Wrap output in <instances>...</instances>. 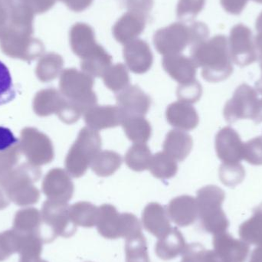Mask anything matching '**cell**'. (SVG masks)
<instances>
[{"mask_svg":"<svg viewBox=\"0 0 262 262\" xmlns=\"http://www.w3.org/2000/svg\"><path fill=\"white\" fill-rule=\"evenodd\" d=\"M102 141L98 131L89 127L80 130L66 159V167L75 178L83 177L95 157L101 152Z\"/></svg>","mask_w":262,"mask_h":262,"instance_id":"cell-4","label":"cell"},{"mask_svg":"<svg viewBox=\"0 0 262 262\" xmlns=\"http://www.w3.org/2000/svg\"><path fill=\"white\" fill-rule=\"evenodd\" d=\"M187 243L177 227L171 228L164 236L158 238L156 243L155 253L160 259L168 261L183 255Z\"/></svg>","mask_w":262,"mask_h":262,"instance_id":"cell-20","label":"cell"},{"mask_svg":"<svg viewBox=\"0 0 262 262\" xmlns=\"http://www.w3.org/2000/svg\"><path fill=\"white\" fill-rule=\"evenodd\" d=\"M94 0H66L69 7L75 12H83L93 3Z\"/></svg>","mask_w":262,"mask_h":262,"instance_id":"cell-44","label":"cell"},{"mask_svg":"<svg viewBox=\"0 0 262 262\" xmlns=\"http://www.w3.org/2000/svg\"><path fill=\"white\" fill-rule=\"evenodd\" d=\"M87 262H91V261H87Z\"/></svg>","mask_w":262,"mask_h":262,"instance_id":"cell-51","label":"cell"},{"mask_svg":"<svg viewBox=\"0 0 262 262\" xmlns=\"http://www.w3.org/2000/svg\"><path fill=\"white\" fill-rule=\"evenodd\" d=\"M107 89L118 94L130 86V78L127 67L122 63L112 66L102 76Z\"/></svg>","mask_w":262,"mask_h":262,"instance_id":"cell-30","label":"cell"},{"mask_svg":"<svg viewBox=\"0 0 262 262\" xmlns=\"http://www.w3.org/2000/svg\"><path fill=\"white\" fill-rule=\"evenodd\" d=\"M243 146L239 134L232 127H224L215 136V151L223 163H239L243 160Z\"/></svg>","mask_w":262,"mask_h":262,"instance_id":"cell-9","label":"cell"},{"mask_svg":"<svg viewBox=\"0 0 262 262\" xmlns=\"http://www.w3.org/2000/svg\"><path fill=\"white\" fill-rule=\"evenodd\" d=\"M19 236L13 229L0 233V262L5 261L11 255L18 253Z\"/></svg>","mask_w":262,"mask_h":262,"instance_id":"cell-35","label":"cell"},{"mask_svg":"<svg viewBox=\"0 0 262 262\" xmlns=\"http://www.w3.org/2000/svg\"><path fill=\"white\" fill-rule=\"evenodd\" d=\"M193 140L188 133L181 130H172L166 134L163 142V152L175 160L183 161L192 151Z\"/></svg>","mask_w":262,"mask_h":262,"instance_id":"cell-22","label":"cell"},{"mask_svg":"<svg viewBox=\"0 0 262 262\" xmlns=\"http://www.w3.org/2000/svg\"><path fill=\"white\" fill-rule=\"evenodd\" d=\"M203 94V88L197 80L186 84H180L177 88V98L182 102L194 104L200 101Z\"/></svg>","mask_w":262,"mask_h":262,"instance_id":"cell-37","label":"cell"},{"mask_svg":"<svg viewBox=\"0 0 262 262\" xmlns=\"http://www.w3.org/2000/svg\"><path fill=\"white\" fill-rule=\"evenodd\" d=\"M191 58L201 68L203 79L217 83L227 79L233 72L229 41L224 35H217L191 47Z\"/></svg>","mask_w":262,"mask_h":262,"instance_id":"cell-1","label":"cell"},{"mask_svg":"<svg viewBox=\"0 0 262 262\" xmlns=\"http://www.w3.org/2000/svg\"><path fill=\"white\" fill-rule=\"evenodd\" d=\"M243 160L253 166L262 165V137H257L244 143Z\"/></svg>","mask_w":262,"mask_h":262,"instance_id":"cell-38","label":"cell"},{"mask_svg":"<svg viewBox=\"0 0 262 262\" xmlns=\"http://www.w3.org/2000/svg\"><path fill=\"white\" fill-rule=\"evenodd\" d=\"M18 262H48L45 260L41 259V258H20L19 261Z\"/></svg>","mask_w":262,"mask_h":262,"instance_id":"cell-48","label":"cell"},{"mask_svg":"<svg viewBox=\"0 0 262 262\" xmlns=\"http://www.w3.org/2000/svg\"><path fill=\"white\" fill-rule=\"evenodd\" d=\"M225 198L224 191L213 185L204 186L197 192L198 220L205 232L213 235L227 232L229 221L222 209Z\"/></svg>","mask_w":262,"mask_h":262,"instance_id":"cell-3","label":"cell"},{"mask_svg":"<svg viewBox=\"0 0 262 262\" xmlns=\"http://www.w3.org/2000/svg\"><path fill=\"white\" fill-rule=\"evenodd\" d=\"M125 255L126 262H150L147 243L143 233L126 239Z\"/></svg>","mask_w":262,"mask_h":262,"instance_id":"cell-32","label":"cell"},{"mask_svg":"<svg viewBox=\"0 0 262 262\" xmlns=\"http://www.w3.org/2000/svg\"><path fill=\"white\" fill-rule=\"evenodd\" d=\"M240 238L247 244L262 246V203L253 211V215L240 226Z\"/></svg>","mask_w":262,"mask_h":262,"instance_id":"cell-25","label":"cell"},{"mask_svg":"<svg viewBox=\"0 0 262 262\" xmlns=\"http://www.w3.org/2000/svg\"><path fill=\"white\" fill-rule=\"evenodd\" d=\"M69 209L66 204L46 205L44 221L53 240L58 236L70 238L77 232L78 227L71 220Z\"/></svg>","mask_w":262,"mask_h":262,"instance_id":"cell-8","label":"cell"},{"mask_svg":"<svg viewBox=\"0 0 262 262\" xmlns=\"http://www.w3.org/2000/svg\"><path fill=\"white\" fill-rule=\"evenodd\" d=\"M206 0H180L177 5V18L190 21L203 10Z\"/></svg>","mask_w":262,"mask_h":262,"instance_id":"cell-36","label":"cell"},{"mask_svg":"<svg viewBox=\"0 0 262 262\" xmlns=\"http://www.w3.org/2000/svg\"><path fill=\"white\" fill-rule=\"evenodd\" d=\"M166 210L169 220L180 227L190 226L198 220L196 200L191 195H180L172 199Z\"/></svg>","mask_w":262,"mask_h":262,"instance_id":"cell-15","label":"cell"},{"mask_svg":"<svg viewBox=\"0 0 262 262\" xmlns=\"http://www.w3.org/2000/svg\"><path fill=\"white\" fill-rule=\"evenodd\" d=\"M249 262H262V246L254 249L251 254Z\"/></svg>","mask_w":262,"mask_h":262,"instance_id":"cell-45","label":"cell"},{"mask_svg":"<svg viewBox=\"0 0 262 262\" xmlns=\"http://www.w3.org/2000/svg\"><path fill=\"white\" fill-rule=\"evenodd\" d=\"M162 66L165 72L180 84L196 80V66L192 58L181 54L163 57Z\"/></svg>","mask_w":262,"mask_h":262,"instance_id":"cell-16","label":"cell"},{"mask_svg":"<svg viewBox=\"0 0 262 262\" xmlns=\"http://www.w3.org/2000/svg\"><path fill=\"white\" fill-rule=\"evenodd\" d=\"M12 229L23 235H39L43 239L41 222L36 211L19 212L15 217Z\"/></svg>","mask_w":262,"mask_h":262,"instance_id":"cell-31","label":"cell"},{"mask_svg":"<svg viewBox=\"0 0 262 262\" xmlns=\"http://www.w3.org/2000/svg\"><path fill=\"white\" fill-rule=\"evenodd\" d=\"M212 244L213 251L221 262H246L247 260L249 245L227 232L214 235Z\"/></svg>","mask_w":262,"mask_h":262,"instance_id":"cell-10","label":"cell"},{"mask_svg":"<svg viewBox=\"0 0 262 262\" xmlns=\"http://www.w3.org/2000/svg\"><path fill=\"white\" fill-rule=\"evenodd\" d=\"M255 3H262V0H253Z\"/></svg>","mask_w":262,"mask_h":262,"instance_id":"cell-49","label":"cell"},{"mask_svg":"<svg viewBox=\"0 0 262 262\" xmlns=\"http://www.w3.org/2000/svg\"><path fill=\"white\" fill-rule=\"evenodd\" d=\"M152 154L146 143H134L126 152V165L135 172H143L149 169Z\"/></svg>","mask_w":262,"mask_h":262,"instance_id":"cell-29","label":"cell"},{"mask_svg":"<svg viewBox=\"0 0 262 262\" xmlns=\"http://www.w3.org/2000/svg\"><path fill=\"white\" fill-rule=\"evenodd\" d=\"M258 58H259V61H260V68H261V78H259V79L258 80V81L255 82V89H256L257 92H258V93L261 94L262 95V55L261 56L258 57Z\"/></svg>","mask_w":262,"mask_h":262,"instance_id":"cell-47","label":"cell"},{"mask_svg":"<svg viewBox=\"0 0 262 262\" xmlns=\"http://www.w3.org/2000/svg\"><path fill=\"white\" fill-rule=\"evenodd\" d=\"M181 262H188V261H184V260H183V259H182V261H181Z\"/></svg>","mask_w":262,"mask_h":262,"instance_id":"cell-50","label":"cell"},{"mask_svg":"<svg viewBox=\"0 0 262 262\" xmlns=\"http://www.w3.org/2000/svg\"><path fill=\"white\" fill-rule=\"evenodd\" d=\"M112 64V55L99 45L95 52L81 59V69L93 78H100L103 76Z\"/></svg>","mask_w":262,"mask_h":262,"instance_id":"cell-23","label":"cell"},{"mask_svg":"<svg viewBox=\"0 0 262 262\" xmlns=\"http://www.w3.org/2000/svg\"><path fill=\"white\" fill-rule=\"evenodd\" d=\"M94 84L93 77L75 69L66 70L61 79V86L64 94L71 99L70 104L83 115L98 103Z\"/></svg>","mask_w":262,"mask_h":262,"instance_id":"cell-5","label":"cell"},{"mask_svg":"<svg viewBox=\"0 0 262 262\" xmlns=\"http://www.w3.org/2000/svg\"><path fill=\"white\" fill-rule=\"evenodd\" d=\"M246 177V170L241 163L227 164L223 163L220 166V178L222 183L229 187H235L240 184Z\"/></svg>","mask_w":262,"mask_h":262,"instance_id":"cell-34","label":"cell"},{"mask_svg":"<svg viewBox=\"0 0 262 262\" xmlns=\"http://www.w3.org/2000/svg\"><path fill=\"white\" fill-rule=\"evenodd\" d=\"M255 124H260L262 122V98L258 101V109H257L256 115L253 120Z\"/></svg>","mask_w":262,"mask_h":262,"instance_id":"cell-46","label":"cell"},{"mask_svg":"<svg viewBox=\"0 0 262 262\" xmlns=\"http://www.w3.org/2000/svg\"><path fill=\"white\" fill-rule=\"evenodd\" d=\"M166 118L172 127L181 130H194L200 122L195 107L191 104L182 101H177L168 106Z\"/></svg>","mask_w":262,"mask_h":262,"instance_id":"cell-18","label":"cell"},{"mask_svg":"<svg viewBox=\"0 0 262 262\" xmlns=\"http://www.w3.org/2000/svg\"><path fill=\"white\" fill-rule=\"evenodd\" d=\"M143 227L157 238H161L170 231L171 225L166 206L158 203H150L142 213Z\"/></svg>","mask_w":262,"mask_h":262,"instance_id":"cell-17","label":"cell"},{"mask_svg":"<svg viewBox=\"0 0 262 262\" xmlns=\"http://www.w3.org/2000/svg\"><path fill=\"white\" fill-rule=\"evenodd\" d=\"M121 125L127 138L134 143H146L152 135L150 123L143 116L125 117Z\"/></svg>","mask_w":262,"mask_h":262,"instance_id":"cell-24","label":"cell"},{"mask_svg":"<svg viewBox=\"0 0 262 262\" xmlns=\"http://www.w3.org/2000/svg\"><path fill=\"white\" fill-rule=\"evenodd\" d=\"M121 238H127L142 233V226L140 220L134 214H121Z\"/></svg>","mask_w":262,"mask_h":262,"instance_id":"cell-39","label":"cell"},{"mask_svg":"<svg viewBox=\"0 0 262 262\" xmlns=\"http://www.w3.org/2000/svg\"><path fill=\"white\" fill-rule=\"evenodd\" d=\"M127 11L138 12L149 17L154 6V0H121Z\"/></svg>","mask_w":262,"mask_h":262,"instance_id":"cell-40","label":"cell"},{"mask_svg":"<svg viewBox=\"0 0 262 262\" xmlns=\"http://www.w3.org/2000/svg\"><path fill=\"white\" fill-rule=\"evenodd\" d=\"M148 18L143 14L127 11L114 26L113 35L115 39L123 45L137 39L144 30Z\"/></svg>","mask_w":262,"mask_h":262,"instance_id":"cell-14","label":"cell"},{"mask_svg":"<svg viewBox=\"0 0 262 262\" xmlns=\"http://www.w3.org/2000/svg\"><path fill=\"white\" fill-rule=\"evenodd\" d=\"M258 101L256 91L249 84H242L225 105L223 110L225 119L229 124L243 119L253 121L256 115Z\"/></svg>","mask_w":262,"mask_h":262,"instance_id":"cell-6","label":"cell"},{"mask_svg":"<svg viewBox=\"0 0 262 262\" xmlns=\"http://www.w3.org/2000/svg\"><path fill=\"white\" fill-rule=\"evenodd\" d=\"M121 214L115 206L103 204L98 207L96 227L98 233L107 239L121 238Z\"/></svg>","mask_w":262,"mask_h":262,"instance_id":"cell-21","label":"cell"},{"mask_svg":"<svg viewBox=\"0 0 262 262\" xmlns=\"http://www.w3.org/2000/svg\"><path fill=\"white\" fill-rule=\"evenodd\" d=\"M15 96L16 91L9 69L0 61V106L9 104Z\"/></svg>","mask_w":262,"mask_h":262,"instance_id":"cell-33","label":"cell"},{"mask_svg":"<svg viewBox=\"0 0 262 262\" xmlns=\"http://www.w3.org/2000/svg\"><path fill=\"white\" fill-rule=\"evenodd\" d=\"M71 46L72 51L79 58H85L98 48L93 28L86 23H78L71 30Z\"/></svg>","mask_w":262,"mask_h":262,"instance_id":"cell-19","label":"cell"},{"mask_svg":"<svg viewBox=\"0 0 262 262\" xmlns=\"http://www.w3.org/2000/svg\"><path fill=\"white\" fill-rule=\"evenodd\" d=\"M249 0H220L222 6L228 13L239 15L244 10Z\"/></svg>","mask_w":262,"mask_h":262,"instance_id":"cell-42","label":"cell"},{"mask_svg":"<svg viewBox=\"0 0 262 262\" xmlns=\"http://www.w3.org/2000/svg\"><path fill=\"white\" fill-rule=\"evenodd\" d=\"M84 118L88 127L98 131L121 125L124 115L118 106L95 105L84 114Z\"/></svg>","mask_w":262,"mask_h":262,"instance_id":"cell-13","label":"cell"},{"mask_svg":"<svg viewBox=\"0 0 262 262\" xmlns=\"http://www.w3.org/2000/svg\"><path fill=\"white\" fill-rule=\"evenodd\" d=\"M116 101L124 118L143 116L149 112L151 98L139 86L130 85L116 95Z\"/></svg>","mask_w":262,"mask_h":262,"instance_id":"cell-11","label":"cell"},{"mask_svg":"<svg viewBox=\"0 0 262 262\" xmlns=\"http://www.w3.org/2000/svg\"><path fill=\"white\" fill-rule=\"evenodd\" d=\"M123 54L126 64L133 73L142 75L152 67L154 55L144 40L137 38L127 43L124 46Z\"/></svg>","mask_w":262,"mask_h":262,"instance_id":"cell-12","label":"cell"},{"mask_svg":"<svg viewBox=\"0 0 262 262\" xmlns=\"http://www.w3.org/2000/svg\"><path fill=\"white\" fill-rule=\"evenodd\" d=\"M18 140L8 127L0 126V152L7 150L18 143Z\"/></svg>","mask_w":262,"mask_h":262,"instance_id":"cell-41","label":"cell"},{"mask_svg":"<svg viewBox=\"0 0 262 262\" xmlns=\"http://www.w3.org/2000/svg\"><path fill=\"white\" fill-rule=\"evenodd\" d=\"M148 169L156 178L166 180L175 177L178 171V165L176 160L166 152H158L152 156Z\"/></svg>","mask_w":262,"mask_h":262,"instance_id":"cell-28","label":"cell"},{"mask_svg":"<svg viewBox=\"0 0 262 262\" xmlns=\"http://www.w3.org/2000/svg\"><path fill=\"white\" fill-rule=\"evenodd\" d=\"M72 223L78 227L92 228L96 226L98 207L89 202H78L69 209Z\"/></svg>","mask_w":262,"mask_h":262,"instance_id":"cell-27","label":"cell"},{"mask_svg":"<svg viewBox=\"0 0 262 262\" xmlns=\"http://www.w3.org/2000/svg\"><path fill=\"white\" fill-rule=\"evenodd\" d=\"M122 157L112 150H103L95 157L91 167L98 177H107L113 175L121 167Z\"/></svg>","mask_w":262,"mask_h":262,"instance_id":"cell-26","label":"cell"},{"mask_svg":"<svg viewBox=\"0 0 262 262\" xmlns=\"http://www.w3.org/2000/svg\"><path fill=\"white\" fill-rule=\"evenodd\" d=\"M255 28H256L258 33H257L256 36L254 38V40H255V47H256L258 57H259L262 55V11L258 18H257Z\"/></svg>","mask_w":262,"mask_h":262,"instance_id":"cell-43","label":"cell"},{"mask_svg":"<svg viewBox=\"0 0 262 262\" xmlns=\"http://www.w3.org/2000/svg\"><path fill=\"white\" fill-rule=\"evenodd\" d=\"M209 31L201 21L175 23L159 29L154 36L157 52L164 56L181 54L189 45L193 46L208 39Z\"/></svg>","mask_w":262,"mask_h":262,"instance_id":"cell-2","label":"cell"},{"mask_svg":"<svg viewBox=\"0 0 262 262\" xmlns=\"http://www.w3.org/2000/svg\"><path fill=\"white\" fill-rule=\"evenodd\" d=\"M229 52L232 61L240 67H246L258 60L252 32L245 25L237 24L231 29L229 40Z\"/></svg>","mask_w":262,"mask_h":262,"instance_id":"cell-7","label":"cell"}]
</instances>
